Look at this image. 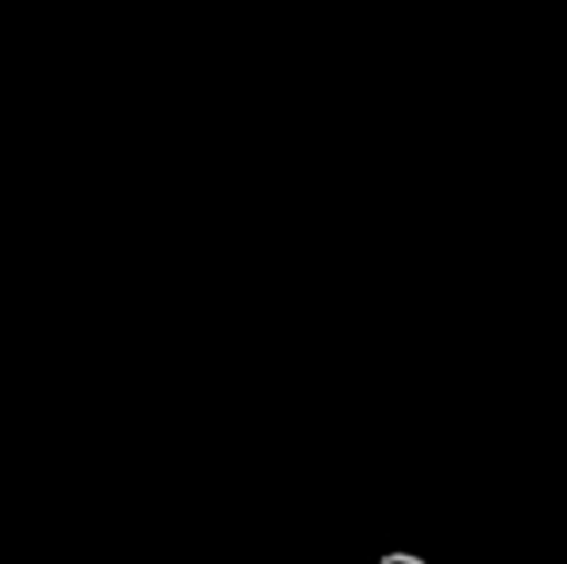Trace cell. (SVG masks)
Instances as JSON below:
<instances>
[{
  "label": "cell",
  "mask_w": 567,
  "mask_h": 564,
  "mask_svg": "<svg viewBox=\"0 0 567 564\" xmlns=\"http://www.w3.org/2000/svg\"><path fill=\"white\" fill-rule=\"evenodd\" d=\"M379 564H425L421 557H413V553H386Z\"/></svg>",
  "instance_id": "1"
}]
</instances>
